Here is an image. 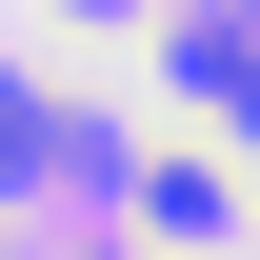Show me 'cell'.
<instances>
[{
  "mask_svg": "<svg viewBox=\"0 0 260 260\" xmlns=\"http://www.w3.org/2000/svg\"><path fill=\"white\" fill-rule=\"evenodd\" d=\"M240 20H260V0H240Z\"/></svg>",
  "mask_w": 260,
  "mask_h": 260,
  "instance_id": "cell-5",
  "label": "cell"
},
{
  "mask_svg": "<svg viewBox=\"0 0 260 260\" xmlns=\"http://www.w3.org/2000/svg\"><path fill=\"white\" fill-rule=\"evenodd\" d=\"M40 160H60V100H20V80H0V200H20Z\"/></svg>",
  "mask_w": 260,
  "mask_h": 260,
  "instance_id": "cell-2",
  "label": "cell"
},
{
  "mask_svg": "<svg viewBox=\"0 0 260 260\" xmlns=\"http://www.w3.org/2000/svg\"><path fill=\"white\" fill-rule=\"evenodd\" d=\"M60 20H140V0H60Z\"/></svg>",
  "mask_w": 260,
  "mask_h": 260,
  "instance_id": "cell-4",
  "label": "cell"
},
{
  "mask_svg": "<svg viewBox=\"0 0 260 260\" xmlns=\"http://www.w3.org/2000/svg\"><path fill=\"white\" fill-rule=\"evenodd\" d=\"M180 80L220 100V120H260V40H180Z\"/></svg>",
  "mask_w": 260,
  "mask_h": 260,
  "instance_id": "cell-3",
  "label": "cell"
},
{
  "mask_svg": "<svg viewBox=\"0 0 260 260\" xmlns=\"http://www.w3.org/2000/svg\"><path fill=\"white\" fill-rule=\"evenodd\" d=\"M140 240H180V260L240 240V180H220V160H160V180H140Z\"/></svg>",
  "mask_w": 260,
  "mask_h": 260,
  "instance_id": "cell-1",
  "label": "cell"
}]
</instances>
